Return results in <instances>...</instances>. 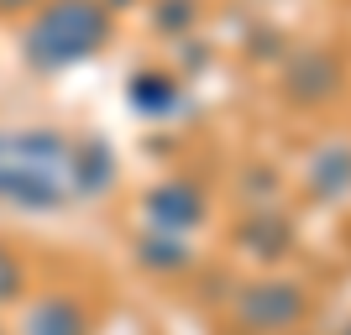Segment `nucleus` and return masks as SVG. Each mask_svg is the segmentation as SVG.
<instances>
[{
    "instance_id": "1",
    "label": "nucleus",
    "mask_w": 351,
    "mask_h": 335,
    "mask_svg": "<svg viewBox=\"0 0 351 335\" xmlns=\"http://www.w3.org/2000/svg\"><path fill=\"white\" fill-rule=\"evenodd\" d=\"M84 158L53 132H5L0 136V199L27 210H58L84 194Z\"/></svg>"
},
{
    "instance_id": "2",
    "label": "nucleus",
    "mask_w": 351,
    "mask_h": 335,
    "mask_svg": "<svg viewBox=\"0 0 351 335\" xmlns=\"http://www.w3.org/2000/svg\"><path fill=\"white\" fill-rule=\"evenodd\" d=\"M105 11L95 0H53L43 16H37V27L27 37V53L32 63H43V69H63V63L84 58L95 47L105 42Z\"/></svg>"
},
{
    "instance_id": "3",
    "label": "nucleus",
    "mask_w": 351,
    "mask_h": 335,
    "mask_svg": "<svg viewBox=\"0 0 351 335\" xmlns=\"http://www.w3.org/2000/svg\"><path fill=\"white\" fill-rule=\"evenodd\" d=\"M299 314H304V293L293 288V283H257L241 299V320L252 330H267V335L299 325Z\"/></svg>"
},
{
    "instance_id": "4",
    "label": "nucleus",
    "mask_w": 351,
    "mask_h": 335,
    "mask_svg": "<svg viewBox=\"0 0 351 335\" xmlns=\"http://www.w3.org/2000/svg\"><path fill=\"white\" fill-rule=\"evenodd\" d=\"M152 215L162 220V225H199L205 220V199H199V189L194 184H162L158 194H152Z\"/></svg>"
},
{
    "instance_id": "5",
    "label": "nucleus",
    "mask_w": 351,
    "mask_h": 335,
    "mask_svg": "<svg viewBox=\"0 0 351 335\" xmlns=\"http://www.w3.org/2000/svg\"><path fill=\"white\" fill-rule=\"evenodd\" d=\"M309 189L320 199H341L351 189V147H325L309 168Z\"/></svg>"
},
{
    "instance_id": "6",
    "label": "nucleus",
    "mask_w": 351,
    "mask_h": 335,
    "mask_svg": "<svg viewBox=\"0 0 351 335\" xmlns=\"http://www.w3.org/2000/svg\"><path fill=\"white\" fill-rule=\"evenodd\" d=\"M27 335H84V320L69 299H43L27 320Z\"/></svg>"
},
{
    "instance_id": "7",
    "label": "nucleus",
    "mask_w": 351,
    "mask_h": 335,
    "mask_svg": "<svg viewBox=\"0 0 351 335\" xmlns=\"http://www.w3.org/2000/svg\"><path fill=\"white\" fill-rule=\"evenodd\" d=\"M21 283H27V267H21V257L0 241V304H11L16 293H21Z\"/></svg>"
},
{
    "instance_id": "8",
    "label": "nucleus",
    "mask_w": 351,
    "mask_h": 335,
    "mask_svg": "<svg viewBox=\"0 0 351 335\" xmlns=\"http://www.w3.org/2000/svg\"><path fill=\"white\" fill-rule=\"evenodd\" d=\"M0 5H27V0H0Z\"/></svg>"
},
{
    "instance_id": "9",
    "label": "nucleus",
    "mask_w": 351,
    "mask_h": 335,
    "mask_svg": "<svg viewBox=\"0 0 351 335\" xmlns=\"http://www.w3.org/2000/svg\"><path fill=\"white\" fill-rule=\"evenodd\" d=\"M346 335H351V330H346Z\"/></svg>"
}]
</instances>
